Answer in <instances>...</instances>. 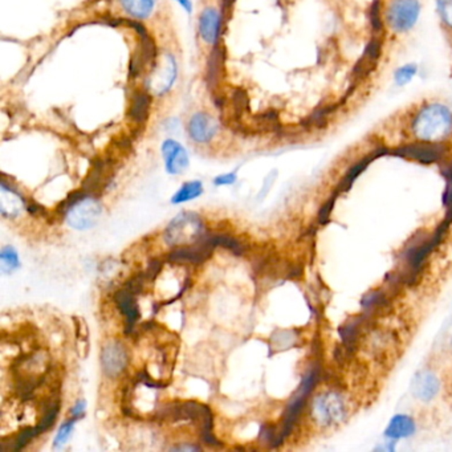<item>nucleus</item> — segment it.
<instances>
[{"instance_id":"f257e3e1","label":"nucleus","mask_w":452,"mask_h":452,"mask_svg":"<svg viewBox=\"0 0 452 452\" xmlns=\"http://www.w3.org/2000/svg\"><path fill=\"white\" fill-rule=\"evenodd\" d=\"M452 132V113L442 104L422 108L412 121V133L422 142L438 144Z\"/></svg>"},{"instance_id":"f03ea898","label":"nucleus","mask_w":452,"mask_h":452,"mask_svg":"<svg viewBox=\"0 0 452 452\" xmlns=\"http://www.w3.org/2000/svg\"><path fill=\"white\" fill-rule=\"evenodd\" d=\"M203 221L195 212H180L165 230V241L173 247H189L204 238Z\"/></svg>"},{"instance_id":"7ed1b4c3","label":"nucleus","mask_w":452,"mask_h":452,"mask_svg":"<svg viewBox=\"0 0 452 452\" xmlns=\"http://www.w3.org/2000/svg\"><path fill=\"white\" fill-rule=\"evenodd\" d=\"M347 405L344 398L335 391L323 393L315 397L312 405V417L320 426L329 427L344 421Z\"/></svg>"},{"instance_id":"20e7f679","label":"nucleus","mask_w":452,"mask_h":452,"mask_svg":"<svg viewBox=\"0 0 452 452\" xmlns=\"http://www.w3.org/2000/svg\"><path fill=\"white\" fill-rule=\"evenodd\" d=\"M101 215V206L93 198H74L66 209V221L76 230H88L93 227Z\"/></svg>"},{"instance_id":"39448f33","label":"nucleus","mask_w":452,"mask_h":452,"mask_svg":"<svg viewBox=\"0 0 452 452\" xmlns=\"http://www.w3.org/2000/svg\"><path fill=\"white\" fill-rule=\"evenodd\" d=\"M421 13L418 0H394L388 8V23L395 32H407L415 25Z\"/></svg>"},{"instance_id":"423d86ee","label":"nucleus","mask_w":452,"mask_h":452,"mask_svg":"<svg viewBox=\"0 0 452 452\" xmlns=\"http://www.w3.org/2000/svg\"><path fill=\"white\" fill-rule=\"evenodd\" d=\"M127 365V353L120 342L112 341L103 347L101 366L108 377L115 378L122 373Z\"/></svg>"},{"instance_id":"0eeeda50","label":"nucleus","mask_w":452,"mask_h":452,"mask_svg":"<svg viewBox=\"0 0 452 452\" xmlns=\"http://www.w3.org/2000/svg\"><path fill=\"white\" fill-rule=\"evenodd\" d=\"M162 156L165 159L166 171L171 175L183 173L189 166V156L186 149L174 139H166L162 145Z\"/></svg>"},{"instance_id":"6e6552de","label":"nucleus","mask_w":452,"mask_h":452,"mask_svg":"<svg viewBox=\"0 0 452 452\" xmlns=\"http://www.w3.org/2000/svg\"><path fill=\"white\" fill-rule=\"evenodd\" d=\"M218 122L214 117H211L207 113H195L190 118L189 134L192 138V141L198 144H207L212 138L215 137L218 132Z\"/></svg>"},{"instance_id":"1a4fd4ad","label":"nucleus","mask_w":452,"mask_h":452,"mask_svg":"<svg viewBox=\"0 0 452 452\" xmlns=\"http://www.w3.org/2000/svg\"><path fill=\"white\" fill-rule=\"evenodd\" d=\"M411 391L418 400L430 402L439 391V379L431 371L422 370L412 379Z\"/></svg>"},{"instance_id":"9d476101","label":"nucleus","mask_w":452,"mask_h":452,"mask_svg":"<svg viewBox=\"0 0 452 452\" xmlns=\"http://www.w3.org/2000/svg\"><path fill=\"white\" fill-rule=\"evenodd\" d=\"M175 77H177V64H175V60L173 59V56L166 54L165 56V64L159 68L158 74H151V77L149 80V84H150L151 89L156 91V93L161 95V93L168 92L173 83L175 81Z\"/></svg>"},{"instance_id":"9b49d317","label":"nucleus","mask_w":452,"mask_h":452,"mask_svg":"<svg viewBox=\"0 0 452 452\" xmlns=\"http://www.w3.org/2000/svg\"><path fill=\"white\" fill-rule=\"evenodd\" d=\"M200 37L209 44H216L221 33V15L214 8H206L199 18Z\"/></svg>"},{"instance_id":"f8f14e48","label":"nucleus","mask_w":452,"mask_h":452,"mask_svg":"<svg viewBox=\"0 0 452 452\" xmlns=\"http://www.w3.org/2000/svg\"><path fill=\"white\" fill-rule=\"evenodd\" d=\"M134 291H132L129 286L124 291H120L116 295L117 305L120 306L121 312L127 317V323L129 328H133L134 323L137 321L139 313H138L137 301L134 297Z\"/></svg>"},{"instance_id":"ddd939ff","label":"nucleus","mask_w":452,"mask_h":452,"mask_svg":"<svg viewBox=\"0 0 452 452\" xmlns=\"http://www.w3.org/2000/svg\"><path fill=\"white\" fill-rule=\"evenodd\" d=\"M415 432V422L407 415H395L385 431V435L390 439H402L411 436Z\"/></svg>"},{"instance_id":"4468645a","label":"nucleus","mask_w":452,"mask_h":452,"mask_svg":"<svg viewBox=\"0 0 452 452\" xmlns=\"http://www.w3.org/2000/svg\"><path fill=\"white\" fill-rule=\"evenodd\" d=\"M405 153V156L421 161V162H435L439 158L442 157V150L436 144H430V142H422L419 145H412L409 148L402 150Z\"/></svg>"},{"instance_id":"2eb2a0df","label":"nucleus","mask_w":452,"mask_h":452,"mask_svg":"<svg viewBox=\"0 0 452 452\" xmlns=\"http://www.w3.org/2000/svg\"><path fill=\"white\" fill-rule=\"evenodd\" d=\"M149 109H150V95L145 92H137L132 98L129 116L133 121L141 124L148 120Z\"/></svg>"},{"instance_id":"dca6fc26","label":"nucleus","mask_w":452,"mask_h":452,"mask_svg":"<svg viewBox=\"0 0 452 452\" xmlns=\"http://www.w3.org/2000/svg\"><path fill=\"white\" fill-rule=\"evenodd\" d=\"M127 13L136 19H146L154 10L156 0H121Z\"/></svg>"},{"instance_id":"f3484780","label":"nucleus","mask_w":452,"mask_h":452,"mask_svg":"<svg viewBox=\"0 0 452 452\" xmlns=\"http://www.w3.org/2000/svg\"><path fill=\"white\" fill-rule=\"evenodd\" d=\"M203 192V186L199 180H191L186 182L180 189L174 194V197L171 198V203L179 204V203H185L189 200L195 199Z\"/></svg>"},{"instance_id":"a211bd4d","label":"nucleus","mask_w":452,"mask_h":452,"mask_svg":"<svg viewBox=\"0 0 452 452\" xmlns=\"http://www.w3.org/2000/svg\"><path fill=\"white\" fill-rule=\"evenodd\" d=\"M19 267H21V262H19V256H18L16 250L13 247H11V245L3 247V250L0 253V268H1V272L11 274L15 270H18Z\"/></svg>"},{"instance_id":"6ab92c4d","label":"nucleus","mask_w":452,"mask_h":452,"mask_svg":"<svg viewBox=\"0 0 452 452\" xmlns=\"http://www.w3.org/2000/svg\"><path fill=\"white\" fill-rule=\"evenodd\" d=\"M10 195L11 199L8 200V198H7L6 195L1 194L0 207H1V214H3L4 216L13 218V216H16V215L21 212V207H23V200H21L19 194H16L15 191H12L11 189Z\"/></svg>"},{"instance_id":"aec40b11","label":"nucleus","mask_w":452,"mask_h":452,"mask_svg":"<svg viewBox=\"0 0 452 452\" xmlns=\"http://www.w3.org/2000/svg\"><path fill=\"white\" fill-rule=\"evenodd\" d=\"M221 65H223L221 51L219 48H216L214 52L211 53L210 63H209L207 77L209 80H211V83H216L221 79Z\"/></svg>"},{"instance_id":"412c9836","label":"nucleus","mask_w":452,"mask_h":452,"mask_svg":"<svg viewBox=\"0 0 452 452\" xmlns=\"http://www.w3.org/2000/svg\"><path fill=\"white\" fill-rule=\"evenodd\" d=\"M74 423H76V418H72V419H69V421L65 422V423L62 424V427L59 429L57 435H56V438L53 441V447L54 448L63 447L64 444L69 441V438L72 436V432H74Z\"/></svg>"},{"instance_id":"4be33fe9","label":"nucleus","mask_w":452,"mask_h":452,"mask_svg":"<svg viewBox=\"0 0 452 452\" xmlns=\"http://www.w3.org/2000/svg\"><path fill=\"white\" fill-rule=\"evenodd\" d=\"M418 72V66L415 64H406L400 66V69L395 72V83L400 86H405L409 84L414 76Z\"/></svg>"},{"instance_id":"5701e85b","label":"nucleus","mask_w":452,"mask_h":452,"mask_svg":"<svg viewBox=\"0 0 452 452\" xmlns=\"http://www.w3.org/2000/svg\"><path fill=\"white\" fill-rule=\"evenodd\" d=\"M438 11L442 21L452 28V0H438Z\"/></svg>"},{"instance_id":"b1692460","label":"nucleus","mask_w":452,"mask_h":452,"mask_svg":"<svg viewBox=\"0 0 452 452\" xmlns=\"http://www.w3.org/2000/svg\"><path fill=\"white\" fill-rule=\"evenodd\" d=\"M235 182H236V174L235 173L223 174V175H219V177L214 179V183L216 186H228V185H233Z\"/></svg>"},{"instance_id":"393cba45","label":"nucleus","mask_w":452,"mask_h":452,"mask_svg":"<svg viewBox=\"0 0 452 452\" xmlns=\"http://www.w3.org/2000/svg\"><path fill=\"white\" fill-rule=\"evenodd\" d=\"M85 407H86L85 400H79V402L74 405L72 411H71V415H72L74 418H76V419H79V418L84 417Z\"/></svg>"},{"instance_id":"a878e982","label":"nucleus","mask_w":452,"mask_h":452,"mask_svg":"<svg viewBox=\"0 0 452 452\" xmlns=\"http://www.w3.org/2000/svg\"><path fill=\"white\" fill-rule=\"evenodd\" d=\"M175 1H178L179 4H180L185 10L187 11V12H191V11H192L191 0H175Z\"/></svg>"},{"instance_id":"bb28decb","label":"nucleus","mask_w":452,"mask_h":452,"mask_svg":"<svg viewBox=\"0 0 452 452\" xmlns=\"http://www.w3.org/2000/svg\"><path fill=\"white\" fill-rule=\"evenodd\" d=\"M173 450H178V451H183V450H198L197 447H192V446H185V447H182V446H179V447H175V448H173Z\"/></svg>"},{"instance_id":"cd10ccee","label":"nucleus","mask_w":452,"mask_h":452,"mask_svg":"<svg viewBox=\"0 0 452 452\" xmlns=\"http://www.w3.org/2000/svg\"><path fill=\"white\" fill-rule=\"evenodd\" d=\"M233 3H235V0H224V4H226L227 8H231Z\"/></svg>"}]
</instances>
